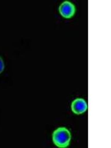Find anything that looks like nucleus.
Returning <instances> with one entry per match:
<instances>
[{"instance_id":"obj_1","label":"nucleus","mask_w":111,"mask_h":148,"mask_svg":"<svg viewBox=\"0 0 111 148\" xmlns=\"http://www.w3.org/2000/svg\"><path fill=\"white\" fill-rule=\"evenodd\" d=\"M52 139L54 145L58 147H67L71 143V133L66 127H59L53 133Z\"/></svg>"},{"instance_id":"obj_2","label":"nucleus","mask_w":111,"mask_h":148,"mask_svg":"<svg viewBox=\"0 0 111 148\" xmlns=\"http://www.w3.org/2000/svg\"><path fill=\"white\" fill-rule=\"evenodd\" d=\"M59 11L62 17L65 18H71L76 13V7L71 2L65 1L61 4L59 8Z\"/></svg>"},{"instance_id":"obj_3","label":"nucleus","mask_w":111,"mask_h":148,"mask_svg":"<svg viewBox=\"0 0 111 148\" xmlns=\"http://www.w3.org/2000/svg\"><path fill=\"white\" fill-rule=\"evenodd\" d=\"M71 110L75 114H82L88 110V104L83 99H76L71 104Z\"/></svg>"},{"instance_id":"obj_4","label":"nucleus","mask_w":111,"mask_h":148,"mask_svg":"<svg viewBox=\"0 0 111 148\" xmlns=\"http://www.w3.org/2000/svg\"><path fill=\"white\" fill-rule=\"evenodd\" d=\"M4 68H5V64H4L3 59L0 56V73H2L3 72Z\"/></svg>"}]
</instances>
